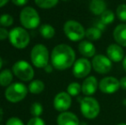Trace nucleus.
Listing matches in <instances>:
<instances>
[{"mask_svg": "<svg viewBox=\"0 0 126 125\" xmlns=\"http://www.w3.org/2000/svg\"><path fill=\"white\" fill-rule=\"evenodd\" d=\"M51 64L58 70H65L73 66L76 62V52L70 45L59 44L52 49Z\"/></svg>", "mask_w": 126, "mask_h": 125, "instance_id": "obj_1", "label": "nucleus"}, {"mask_svg": "<svg viewBox=\"0 0 126 125\" xmlns=\"http://www.w3.org/2000/svg\"><path fill=\"white\" fill-rule=\"evenodd\" d=\"M80 103L81 113L87 119H94L100 112V105L99 101L92 96H85L78 98Z\"/></svg>", "mask_w": 126, "mask_h": 125, "instance_id": "obj_2", "label": "nucleus"}, {"mask_svg": "<svg viewBox=\"0 0 126 125\" xmlns=\"http://www.w3.org/2000/svg\"><path fill=\"white\" fill-rule=\"evenodd\" d=\"M50 57L48 49L42 44H37L31 50L30 59L33 65L36 68L44 69L47 64H49Z\"/></svg>", "mask_w": 126, "mask_h": 125, "instance_id": "obj_3", "label": "nucleus"}, {"mask_svg": "<svg viewBox=\"0 0 126 125\" xmlns=\"http://www.w3.org/2000/svg\"><path fill=\"white\" fill-rule=\"evenodd\" d=\"M20 22L26 29H35L40 23V16L34 8L26 6L20 13Z\"/></svg>", "mask_w": 126, "mask_h": 125, "instance_id": "obj_4", "label": "nucleus"}, {"mask_svg": "<svg viewBox=\"0 0 126 125\" xmlns=\"http://www.w3.org/2000/svg\"><path fill=\"white\" fill-rule=\"evenodd\" d=\"M10 43L16 49H24L30 42V35L26 28L22 27H16L12 28L9 33Z\"/></svg>", "mask_w": 126, "mask_h": 125, "instance_id": "obj_5", "label": "nucleus"}, {"mask_svg": "<svg viewBox=\"0 0 126 125\" xmlns=\"http://www.w3.org/2000/svg\"><path fill=\"white\" fill-rule=\"evenodd\" d=\"M65 36L73 42L81 41L86 36V29L80 22L75 20H69L63 25Z\"/></svg>", "mask_w": 126, "mask_h": 125, "instance_id": "obj_6", "label": "nucleus"}, {"mask_svg": "<svg viewBox=\"0 0 126 125\" xmlns=\"http://www.w3.org/2000/svg\"><path fill=\"white\" fill-rule=\"evenodd\" d=\"M28 87L22 82H14L6 88L4 92L5 98L10 103H18L26 98Z\"/></svg>", "mask_w": 126, "mask_h": 125, "instance_id": "obj_7", "label": "nucleus"}, {"mask_svg": "<svg viewBox=\"0 0 126 125\" xmlns=\"http://www.w3.org/2000/svg\"><path fill=\"white\" fill-rule=\"evenodd\" d=\"M12 72L22 82H31L34 76V70L32 65L25 60H19L14 63Z\"/></svg>", "mask_w": 126, "mask_h": 125, "instance_id": "obj_8", "label": "nucleus"}, {"mask_svg": "<svg viewBox=\"0 0 126 125\" xmlns=\"http://www.w3.org/2000/svg\"><path fill=\"white\" fill-rule=\"evenodd\" d=\"M91 63L94 70L100 75L108 74L112 69V62L108 58L107 56L103 54H96L92 59Z\"/></svg>", "mask_w": 126, "mask_h": 125, "instance_id": "obj_9", "label": "nucleus"}, {"mask_svg": "<svg viewBox=\"0 0 126 125\" xmlns=\"http://www.w3.org/2000/svg\"><path fill=\"white\" fill-rule=\"evenodd\" d=\"M92 69V63L86 57H81L76 60L72 68V73L77 79H83L88 76Z\"/></svg>", "mask_w": 126, "mask_h": 125, "instance_id": "obj_10", "label": "nucleus"}, {"mask_svg": "<svg viewBox=\"0 0 126 125\" xmlns=\"http://www.w3.org/2000/svg\"><path fill=\"white\" fill-rule=\"evenodd\" d=\"M120 88L119 80L114 76H106L99 82V89L106 94H115Z\"/></svg>", "mask_w": 126, "mask_h": 125, "instance_id": "obj_11", "label": "nucleus"}, {"mask_svg": "<svg viewBox=\"0 0 126 125\" xmlns=\"http://www.w3.org/2000/svg\"><path fill=\"white\" fill-rule=\"evenodd\" d=\"M72 104L71 96L67 92H60L56 96L54 97L53 99V106L55 110L59 112L67 111L70 108Z\"/></svg>", "mask_w": 126, "mask_h": 125, "instance_id": "obj_12", "label": "nucleus"}, {"mask_svg": "<svg viewBox=\"0 0 126 125\" xmlns=\"http://www.w3.org/2000/svg\"><path fill=\"white\" fill-rule=\"evenodd\" d=\"M106 56L113 63H119L124 60L125 57L123 47L118 44H110L106 48Z\"/></svg>", "mask_w": 126, "mask_h": 125, "instance_id": "obj_13", "label": "nucleus"}, {"mask_svg": "<svg viewBox=\"0 0 126 125\" xmlns=\"http://www.w3.org/2000/svg\"><path fill=\"white\" fill-rule=\"evenodd\" d=\"M99 87V82L94 75H88L81 83V93L85 96H92L96 93Z\"/></svg>", "mask_w": 126, "mask_h": 125, "instance_id": "obj_14", "label": "nucleus"}, {"mask_svg": "<svg viewBox=\"0 0 126 125\" xmlns=\"http://www.w3.org/2000/svg\"><path fill=\"white\" fill-rule=\"evenodd\" d=\"M57 124L58 125H80V121L76 114L67 111L58 116Z\"/></svg>", "mask_w": 126, "mask_h": 125, "instance_id": "obj_15", "label": "nucleus"}, {"mask_svg": "<svg viewBox=\"0 0 126 125\" xmlns=\"http://www.w3.org/2000/svg\"><path fill=\"white\" fill-rule=\"evenodd\" d=\"M78 51L83 57L89 58L96 55V48L93 42L89 40H81L78 45Z\"/></svg>", "mask_w": 126, "mask_h": 125, "instance_id": "obj_16", "label": "nucleus"}, {"mask_svg": "<svg viewBox=\"0 0 126 125\" xmlns=\"http://www.w3.org/2000/svg\"><path fill=\"white\" fill-rule=\"evenodd\" d=\"M113 39L117 44L122 47H126V23L116 26L113 30Z\"/></svg>", "mask_w": 126, "mask_h": 125, "instance_id": "obj_17", "label": "nucleus"}, {"mask_svg": "<svg viewBox=\"0 0 126 125\" xmlns=\"http://www.w3.org/2000/svg\"><path fill=\"white\" fill-rule=\"evenodd\" d=\"M89 10L94 15L100 16L106 10V3L104 0H92L89 3Z\"/></svg>", "mask_w": 126, "mask_h": 125, "instance_id": "obj_18", "label": "nucleus"}, {"mask_svg": "<svg viewBox=\"0 0 126 125\" xmlns=\"http://www.w3.org/2000/svg\"><path fill=\"white\" fill-rule=\"evenodd\" d=\"M13 72L11 70L5 69L0 72V86L7 87L12 84L13 82Z\"/></svg>", "mask_w": 126, "mask_h": 125, "instance_id": "obj_19", "label": "nucleus"}, {"mask_svg": "<svg viewBox=\"0 0 126 125\" xmlns=\"http://www.w3.org/2000/svg\"><path fill=\"white\" fill-rule=\"evenodd\" d=\"M45 89V84L41 80H33L28 85V91L33 94H40Z\"/></svg>", "mask_w": 126, "mask_h": 125, "instance_id": "obj_20", "label": "nucleus"}, {"mask_svg": "<svg viewBox=\"0 0 126 125\" xmlns=\"http://www.w3.org/2000/svg\"><path fill=\"white\" fill-rule=\"evenodd\" d=\"M101 36H102V31L100 30L99 28H97L94 26L86 29V36L85 37L89 41H97V40H99L101 38Z\"/></svg>", "mask_w": 126, "mask_h": 125, "instance_id": "obj_21", "label": "nucleus"}, {"mask_svg": "<svg viewBox=\"0 0 126 125\" xmlns=\"http://www.w3.org/2000/svg\"><path fill=\"white\" fill-rule=\"evenodd\" d=\"M40 33L44 39H51L55 35V28L51 24H43L40 28Z\"/></svg>", "mask_w": 126, "mask_h": 125, "instance_id": "obj_22", "label": "nucleus"}, {"mask_svg": "<svg viewBox=\"0 0 126 125\" xmlns=\"http://www.w3.org/2000/svg\"><path fill=\"white\" fill-rule=\"evenodd\" d=\"M115 17H116V15L113 11L110 10H106L102 15H100V21L102 22L105 25H109V24H111L115 20Z\"/></svg>", "mask_w": 126, "mask_h": 125, "instance_id": "obj_23", "label": "nucleus"}, {"mask_svg": "<svg viewBox=\"0 0 126 125\" xmlns=\"http://www.w3.org/2000/svg\"><path fill=\"white\" fill-rule=\"evenodd\" d=\"M59 0H34L35 4L40 9L48 10V9L54 8L58 4Z\"/></svg>", "mask_w": 126, "mask_h": 125, "instance_id": "obj_24", "label": "nucleus"}, {"mask_svg": "<svg viewBox=\"0 0 126 125\" xmlns=\"http://www.w3.org/2000/svg\"><path fill=\"white\" fill-rule=\"evenodd\" d=\"M81 92V85L78 82H71L67 87V93L71 97H76L80 94Z\"/></svg>", "mask_w": 126, "mask_h": 125, "instance_id": "obj_25", "label": "nucleus"}, {"mask_svg": "<svg viewBox=\"0 0 126 125\" xmlns=\"http://www.w3.org/2000/svg\"><path fill=\"white\" fill-rule=\"evenodd\" d=\"M30 113L33 117H39L42 113H43V106L40 103L35 102V103L32 104L31 107H30Z\"/></svg>", "mask_w": 126, "mask_h": 125, "instance_id": "obj_26", "label": "nucleus"}, {"mask_svg": "<svg viewBox=\"0 0 126 125\" xmlns=\"http://www.w3.org/2000/svg\"><path fill=\"white\" fill-rule=\"evenodd\" d=\"M116 16L122 22H126V4L121 3L116 9Z\"/></svg>", "mask_w": 126, "mask_h": 125, "instance_id": "obj_27", "label": "nucleus"}, {"mask_svg": "<svg viewBox=\"0 0 126 125\" xmlns=\"http://www.w3.org/2000/svg\"><path fill=\"white\" fill-rule=\"evenodd\" d=\"M14 23V18L9 14H3L0 16V25L2 27H10Z\"/></svg>", "mask_w": 126, "mask_h": 125, "instance_id": "obj_28", "label": "nucleus"}, {"mask_svg": "<svg viewBox=\"0 0 126 125\" xmlns=\"http://www.w3.org/2000/svg\"><path fill=\"white\" fill-rule=\"evenodd\" d=\"M5 125H24V124L19 117H10V118H9L8 120H7L6 124Z\"/></svg>", "mask_w": 126, "mask_h": 125, "instance_id": "obj_29", "label": "nucleus"}, {"mask_svg": "<svg viewBox=\"0 0 126 125\" xmlns=\"http://www.w3.org/2000/svg\"><path fill=\"white\" fill-rule=\"evenodd\" d=\"M27 125H46L45 122L42 118H40V117H32L29 121L28 122Z\"/></svg>", "mask_w": 126, "mask_h": 125, "instance_id": "obj_30", "label": "nucleus"}, {"mask_svg": "<svg viewBox=\"0 0 126 125\" xmlns=\"http://www.w3.org/2000/svg\"><path fill=\"white\" fill-rule=\"evenodd\" d=\"M9 33H10V31L7 30L5 28H0V40H6L7 38L9 39Z\"/></svg>", "mask_w": 126, "mask_h": 125, "instance_id": "obj_31", "label": "nucleus"}, {"mask_svg": "<svg viewBox=\"0 0 126 125\" xmlns=\"http://www.w3.org/2000/svg\"><path fill=\"white\" fill-rule=\"evenodd\" d=\"M11 2L13 3V4H15L16 6H24L28 3V0H11Z\"/></svg>", "mask_w": 126, "mask_h": 125, "instance_id": "obj_32", "label": "nucleus"}, {"mask_svg": "<svg viewBox=\"0 0 126 125\" xmlns=\"http://www.w3.org/2000/svg\"><path fill=\"white\" fill-rule=\"evenodd\" d=\"M119 83H120V88L126 90V76H123L120 79Z\"/></svg>", "mask_w": 126, "mask_h": 125, "instance_id": "obj_33", "label": "nucleus"}, {"mask_svg": "<svg viewBox=\"0 0 126 125\" xmlns=\"http://www.w3.org/2000/svg\"><path fill=\"white\" fill-rule=\"evenodd\" d=\"M94 27H96L97 28H99L100 30H101L102 32L104 31L105 29H106V25H105V24H103L102 22H100V21H99V22H95Z\"/></svg>", "mask_w": 126, "mask_h": 125, "instance_id": "obj_34", "label": "nucleus"}, {"mask_svg": "<svg viewBox=\"0 0 126 125\" xmlns=\"http://www.w3.org/2000/svg\"><path fill=\"white\" fill-rule=\"evenodd\" d=\"M53 66L51 64H47V66L44 68V70H45L47 73H51L52 72V70H53Z\"/></svg>", "mask_w": 126, "mask_h": 125, "instance_id": "obj_35", "label": "nucleus"}, {"mask_svg": "<svg viewBox=\"0 0 126 125\" xmlns=\"http://www.w3.org/2000/svg\"><path fill=\"white\" fill-rule=\"evenodd\" d=\"M9 1H10V0H0V8L3 7L6 3H8Z\"/></svg>", "mask_w": 126, "mask_h": 125, "instance_id": "obj_36", "label": "nucleus"}, {"mask_svg": "<svg viewBox=\"0 0 126 125\" xmlns=\"http://www.w3.org/2000/svg\"><path fill=\"white\" fill-rule=\"evenodd\" d=\"M122 63H123V68H124V70H125V73H126V55H125V58H124V60L122 61Z\"/></svg>", "mask_w": 126, "mask_h": 125, "instance_id": "obj_37", "label": "nucleus"}, {"mask_svg": "<svg viewBox=\"0 0 126 125\" xmlns=\"http://www.w3.org/2000/svg\"><path fill=\"white\" fill-rule=\"evenodd\" d=\"M3 109L0 107V123L3 120Z\"/></svg>", "mask_w": 126, "mask_h": 125, "instance_id": "obj_38", "label": "nucleus"}, {"mask_svg": "<svg viewBox=\"0 0 126 125\" xmlns=\"http://www.w3.org/2000/svg\"><path fill=\"white\" fill-rule=\"evenodd\" d=\"M2 67H3V59H2V57H0V69H2Z\"/></svg>", "mask_w": 126, "mask_h": 125, "instance_id": "obj_39", "label": "nucleus"}, {"mask_svg": "<svg viewBox=\"0 0 126 125\" xmlns=\"http://www.w3.org/2000/svg\"><path fill=\"white\" fill-rule=\"evenodd\" d=\"M117 125H126V124H125V123H120V124H118Z\"/></svg>", "mask_w": 126, "mask_h": 125, "instance_id": "obj_40", "label": "nucleus"}, {"mask_svg": "<svg viewBox=\"0 0 126 125\" xmlns=\"http://www.w3.org/2000/svg\"><path fill=\"white\" fill-rule=\"evenodd\" d=\"M124 105H126V99H125V100H124Z\"/></svg>", "mask_w": 126, "mask_h": 125, "instance_id": "obj_41", "label": "nucleus"}, {"mask_svg": "<svg viewBox=\"0 0 126 125\" xmlns=\"http://www.w3.org/2000/svg\"><path fill=\"white\" fill-rule=\"evenodd\" d=\"M61 1H63V2H66V1H70V0H61Z\"/></svg>", "mask_w": 126, "mask_h": 125, "instance_id": "obj_42", "label": "nucleus"}]
</instances>
